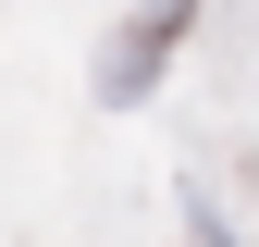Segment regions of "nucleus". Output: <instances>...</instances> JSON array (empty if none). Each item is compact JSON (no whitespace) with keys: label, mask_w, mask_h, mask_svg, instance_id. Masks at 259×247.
<instances>
[{"label":"nucleus","mask_w":259,"mask_h":247,"mask_svg":"<svg viewBox=\"0 0 259 247\" xmlns=\"http://www.w3.org/2000/svg\"><path fill=\"white\" fill-rule=\"evenodd\" d=\"M173 223H185V247H235V235H222V210H210V198H185Z\"/></svg>","instance_id":"obj_1"}]
</instances>
